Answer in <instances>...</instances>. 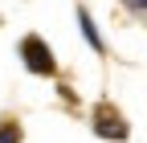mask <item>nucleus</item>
Wrapping results in <instances>:
<instances>
[{
	"label": "nucleus",
	"instance_id": "nucleus-3",
	"mask_svg": "<svg viewBox=\"0 0 147 143\" xmlns=\"http://www.w3.org/2000/svg\"><path fill=\"white\" fill-rule=\"evenodd\" d=\"M78 25H82V33H86V41L94 45V49H102V37L94 33V21H90V12H86V8H78Z\"/></svg>",
	"mask_w": 147,
	"mask_h": 143
},
{
	"label": "nucleus",
	"instance_id": "nucleus-1",
	"mask_svg": "<svg viewBox=\"0 0 147 143\" xmlns=\"http://www.w3.org/2000/svg\"><path fill=\"white\" fill-rule=\"evenodd\" d=\"M21 57H25V65L33 69V74H41V78H49L53 69H57V61H53V53H49V45L41 41V37H29L21 41Z\"/></svg>",
	"mask_w": 147,
	"mask_h": 143
},
{
	"label": "nucleus",
	"instance_id": "nucleus-4",
	"mask_svg": "<svg viewBox=\"0 0 147 143\" xmlns=\"http://www.w3.org/2000/svg\"><path fill=\"white\" fill-rule=\"evenodd\" d=\"M0 143H21V127L16 123H0Z\"/></svg>",
	"mask_w": 147,
	"mask_h": 143
},
{
	"label": "nucleus",
	"instance_id": "nucleus-2",
	"mask_svg": "<svg viewBox=\"0 0 147 143\" xmlns=\"http://www.w3.org/2000/svg\"><path fill=\"white\" fill-rule=\"evenodd\" d=\"M94 131H98V135H106V139H127L123 119L110 111V106H98V115H94Z\"/></svg>",
	"mask_w": 147,
	"mask_h": 143
},
{
	"label": "nucleus",
	"instance_id": "nucleus-5",
	"mask_svg": "<svg viewBox=\"0 0 147 143\" xmlns=\"http://www.w3.org/2000/svg\"><path fill=\"white\" fill-rule=\"evenodd\" d=\"M127 8H135V12H147V0H123Z\"/></svg>",
	"mask_w": 147,
	"mask_h": 143
}]
</instances>
